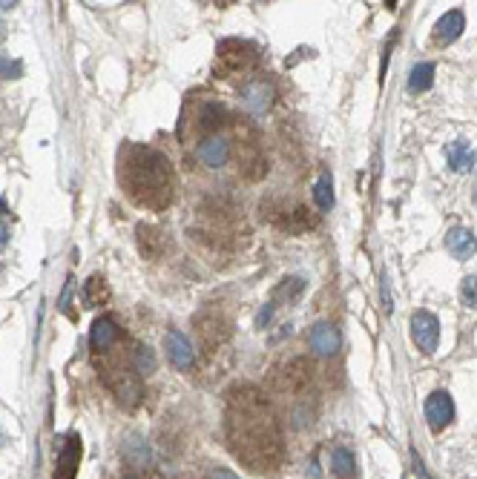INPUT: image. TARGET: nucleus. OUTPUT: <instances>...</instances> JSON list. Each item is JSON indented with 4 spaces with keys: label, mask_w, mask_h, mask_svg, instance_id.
I'll return each mask as SVG.
<instances>
[{
    "label": "nucleus",
    "mask_w": 477,
    "mask_h": 479,
    "mask_svg": "<svg viewBox=\"0 0 477 479\" xmlns=\"http://www.w3.org/2000/svg\"><path fill=\"white\" fill-rule=\"evenodd\" d=\"M227 442L250 471H273L285 460L279 422L256 388H233L227 396Z\"/></svg>",
    "instance_id": "1"
},
{
    "label": "nucleus",
    "mask_w": 477,
    "mask_h": 479,
    "mask_svg": "<svg viewBox=\"0 0 477 479\" xmlns=\"http://www.w3.org/2000/svg\"><path fill=\"white\" fill-rule=\"evenodd\" d=\"M118 181L132 204L167 210L173 204V170L158 150L147 143H124L118 152Z\"/></svg>",
    "instance_id": "2"
},
{
    "label": "nucleus",
    "mask_w": 477,
    "mask_h": 479,
    "mask_svg": "<svg viewBox=\"0 0 477 479\" xmlns=\"http://www.w3.org/2000/svg\"><path fill=\"white\" fill-rule=\"evenodd\" d=\"M104 382L109 385V391L115 393V399L124 405V408H135L144 396L141 391L138 373L132 370V365H104Z\"/></svg>",
    "instance_id": "3"
},
{
    "label": "nucleus",
    "mask_w": 477,
    "mask_h": 479,
    "mask_svg": "<svg viewBox=\"0 0 477 479\" xmlns=\"http://www.w3.org/2000/svg\"><path fill=\"white\" fill-rule=\"evenodd\" d=\"M256 63V49L253 43L245 40H225L219 46V55H216V72L222 78H230L236 72H245Z\"/></svg>",
    "instance_id": "4"
},
{
    "label": "nucleus",
    "mask_w": 477,
    "mask_h": 479,
    "mask_svg": "<svg viewBox=\"0 0 477 479\" xmlns=\"http://www.w3.org/2000/svg\"><path fill=\"white\" fill-rule=\"evenodd\" d=\"M196 155L204 166L210 170H222V166L230 161L233 155V147H230V138H225L222 132H213V135H204L199 143H196Z\"/></svg>",
    "instance_id": "5"
},
{
    "label": "nucleus",
    "mask_w": 477,
    "mask_h": 479,
    "mask_svg": "<svg viewBox=\"0 0 477 479\" xmlns=\"http://www.w3.org/2000/svg\"><path fill=\"white\" fill-rule=\"evenodd\" d=\"M411 339L423 353H434L440 342V322L428 310H417L411 316Z\"/></svg>",
    "instance_id": "6"
},
{
    "label": "nucleus",
    "mask_w": 477,
    "mask_h": 479,
    "mask_svg": "<svg viewBox=\"0 0 477 479\" xmlns=\"http://www.w3.org/2000/svg\"><path fill=\"white\" fill-rule=\"evenodd\" d=\"M276 98V92H273V84L271 81H250L245 84L242 89H238V101H242V107L250 112V115H265L271 109Z\"/></svg>",
    "instance_id": "7"
},
{
    "label": "nucleus",
    "mask_w": 477,
    "mask_h": 479,
    "mask_svg": "<svg viewBox=\"0 0 477 479\" xmlns=\"http://www.w3.org/2000/svg\"><path fill=\"white\" fill-rule=\"evenodd\" d=\"M196 330H199V339L204 347L210 350H216L227 336H230V322L222 316V313H199L196 319Z\"/></svg>",
    "instance_id": "8"
},
{
    "label": "nucleus",
    "mask_w": 477,
    "mask_h": 479,
    "mask_svg": "<svg viewBox=\"0 0 477 479\" xmlns=\"http://www.w3.org/2000/svg\"><path fill=\"white\" fill-rule=\"evenodd\" d=\"M425 419L434 434H440L446 425H451V419H455V399L448 396V391H434L425 399Z\"/></svg>",
    "instance_id": "9"
},
{
    "label": "nucleus",
    "mask_w": 477,
    "mask_h": 479,
    "mask_svg": "<svg viewBox=\"0 0 477 479\" xmlns=\"http://www.w3.org/2000/svg\"><path fill=\"white\" fill-rule=\"evenodd\" d=\"M121 342V330H118L115 319L109 316H101V319H95L92 330H89V345H92V353L95 356H107L112 353V347Z\"/></svg>",
    "instance_id": "10"
},
{
    "label": "nucleus",
    "mask_w": 477,
    "mask_h": 479,
    "mask_svg": "<svg viewBox=\"0 0 477 479\" xmlns=\"http://www.w3.org/2000/svg\"><path fill=\"white\" fill-rule=\"evenodd\" d=\"M164 350H167V359L179 368V370H193L196 368V350H193V345H190L179 330H170L164 336Z\"/></svg>",
    "instance_id": "11"
},
{
    "label": "nucleus",
    "mask_w": 477,
    "mask_h": 479,
    "mask_svg": "<svg viewBox=\"0 0 477 479\" xmlns=\"http://www.w3.org/2000/svg\"><path fill=\"white\" fill-rule=\"evenodd\" d=\"M308 342H311V350L317 356H333L340 350V330L333 327L331 322H319L311 327V336H308Z\"/></svg>",
    "instance_id": "12"
},
{
    "label": "nucleus",
    "mask_w": 477,
    "mask_h": 479,
    "mask_svg": "<svg viewBox=\"0 0 477 479\" xmlns=\"http://www.w3.org/2000/svg\"><path fill=\"white\" fill-rule=\"evenodd\" d=\"M78 462H81V437L78 434H69L58 465H55V476L52 479H75L78 476Z\"/></svg>",
    "instance_id": "13"
},
{
    "label": "nucleus",
    "mask_w": 477,
    "mask_h": 479,
    "mask_svg": "<svg viewBox=\"0 0 477 479\" xmlns=\"http://www.w3.org/2000/svg\"><path fill=\"white\" fill-rule=\"evenodd\" d=\"M446 250L455 256L457 261H466L477 250V238H474V233L469 227H451L446 233Z\"/></svg>",
    "instance_id": "14"
},
{
    "label": "nucleus",
    "mask_w": 477,
    "mask_h": 479,
    "mask_svg": "<svg viewBox=\"0 0 477 479\" xmlns=\"http://www.w3.org/2000/svg\"><path fill=\"white\" fill-rule=\"evenodd\" d=\"M463 29H466L463 12H460V9H451V12H446V15L437 20V26H434V40H437L440 46L455 43V40L463 35Z\"/></svg>",
    "instance_id": "15"
},
{
    "label": "nucleus",
    "mask_w": 477,
    "mask_h": 479,
    "mask_svg": "<svg viewBox=\"0 0 477 479\" xmlns=\"http://www.w3.org/2000/svg\"><path fill=\"white\" fill-rule=\"evenodd\" d=\"M446 161L451 166V173H469L477 155L469 141H451V143H446Z\"/></svg>",
    "instance_id": "16"
},
{
    "label": "nucleus",
    "mask_w": 477,
    "mask_h": 479,
    "mask_svg": "<svg viewBox=\"0 0 477 479\" xmlns=\"http://www.w3.org/2000/svg\"><path fill=\"white\" fill-rule=\"evenodd\" d=\"M138 250L144 258H158L167 247V238L158 227H150V224H138Z\"/></svg>",
    "instance_id": "17"
},
{
    "label": "nucleus",
    "mask_w": 477,
    "mask_h": 479,
    "mask_svg": "<svg viewBox=\"0 0 477 479\" xmlns=\"http://www.w3.org/2000/svg\"><path fill=\"white\" fill-rule=\"evenodd\" d=\"M121 453H124V462L127 465H132V468H147L150 465V445L141 439L138 434H132V437H127L124 439V445H121Z\"/></svg>",
    "instance_id": "18"
},
{
    "label": "nucleus",
    "mask_w": 477,
    "mask_h": 479,
    "mask_svg": "<svg viewBox=\"0 0 477 479\" xmlns=\"http://www.w3.org/2000/svg\"><path fill=\"white\" fill-rule=\"evenodd\" d=\"M331 473L333 479H356V462L348 448L337 445L331 450Z\"/></svg>",
    "instance_id": "19"
},
{
    "label": "nucleus",
    "mask_w": 477,
    "mask_h": 479,
    "mask_svg": "<svg viewBox=\"0 0 477 479\" xmlns=\"http://www.w3.org/2000/svg\"><path fill=\"white\" fill-rule=\"evenodd\" d=\"M81 299H84V307H98L109 299V290H107V281L101 276H92L86 284H84V290H81Z\"/></svg>",
    "instance_id": "20"
},
{
    "label": "nucleus",
    "mask_w": 477,
    "mask_h": 479,
    "mask_svg": "<svg viewBox=\"0 0 477 479\" xmlns=\"http://www.w3.org/2000/svg\"><path fill=\"white\" fill-rule=\"evenodd\" d=\"M314 201H317V207L322 212H331V207H333V178H331L328 170H322L319 178L314 181Z\"/></svg>",
    "instance_id": "21"
},
{
    "label": "nucleus",
    "mask_w": 477,
    "mask_h": 479,
    "mask_svg": "<svg viewBox=\"0 0 477 479\" xmlns=\"http://www.w3.org/2000/svg\"><path fill=\"white\" fill-rule=\"evenodd\" d=\"M130 365H132V370L138 376H150L156 370V353L150 347H144V345H135L132 353H130Z\"/></svg>",
    "instance_id": "22"
},
{
    "label": "nucleus",
    "mask_w": 477,
    "mask_h": 479,
    "mask_svg": "<svg viewBox=\"0 0 477 479\" xmlns=\"http://www.w3.org/2000/svg\"><path fill=\"white\" fill-rule=\"evenodd\" d=\"M434 81V63H417L409 75V92H425Z\"/></svg>",
    "instance_id": "23"
},
{
    "label": "nucleus",
    "mask_w": 477,
    "mask_h": 479,
    "mask_svg": "<svg viewBox=\"0 0 477 479\" xmlns=\"http://www.w3.org/2000/svg\"><path fill=\"white\" fill-rule=\"evenodd\" d=\"M460 296H463V304L477 310V276H466L463 284H460Z\"/></svg>",
    "instance_id": "24"
},
{
    "label": "nucleus",
    "mask_w": 477,
    "mask_h": 479,
    "mask_svg": "<svg viewBox=\"0 0 477 479\" xmlns=\"http://www.w3.org/2000/svg\"><path fill=\"white\" fill-rule=\"evenodd\" d=\"M302 287H305V284H302V278H296V276H294V278H285V281L276 287V296H285V301H294V299L302 293Z\"/></svg>",
    "instance_id": "25"
},
{
    "label": "nucleus",
    "mask_w": 477,
    "mask_h": 479,
    "mask_svg": "<svg viewBox=\"0 0 477 479\" xmlns=\"http://www.w3.org/2000/svg\"><path fill=\"white\" fill-rule=\"evenodd\" d=\"M0 75H3V78H20V75H23L20 61H6V58H0Z\"/></svg>",
    "instance_id": "26"
},
{
    "label": "nucleus",
    "mask_w": 477,
    "mask_h": 479,
    "mask_svg": "<svg viewBox=\"0 0 477 479\" xmlns=\"http://www.w3.org/2000/svg\"><path fill=\"white\" fill-rule=\"evenodd\" d=\"M379 287H383V310L391 313V296H388V281H386V273L379 276Z\"/></svg>",
    "instance_id": "27"
},
{
    "label": "nucleus",
    "mask_w": 477,
    "mask_h": 479,
    "mask_svg": "<svg viewBox=\"0 0 477 479\" xmlns=\"http://www.w3.org/2000/svg\"><path fill=\"white\" fill-rule=\"evenodd\" d=\"M411 462H414V471H417V476H420V479H432V476H428V471H425V465H423V460H420V453H417V450H411Z\"/></svg>",
    "instance_id": "28"
},
{
    "label": "nucleus",
    "mask_w": 477,
    "mask_h": 479,
    "mask_svg": "<svg viewBox=\"0 0 477 479\" xmlns=\"http://www.w3.org/2000/svg\"><path fill=\"white\" fill-rule=\"evenodd\" d=\"M207 479H238V476L233 471H227V468H216V471L207 473Z\"/></svg>",
    "instance_id": "29"
},
{
    "label": "nucleus",
    "mask_w": 477,
    "mask_h": 479,
    "mask_svg": "<svg viewBox=\"0 0 477 479\" xmlns=\"http://www.w3.org/2000/svg\"><path fill=\"white\" fill-rule=\"evenodd\" d=\"M9 242V227L3 224V221H0V247H3Z\"/></svg>",
    "instance_id": "30"
},
{
    "label": "nucleus",
    "mask_w": 477,
    "mask_h": 479,
    "mask_svg": "<svg viewBox=\"0 0 477 479\" xmlns=\"http://www.w3.org/2000/svg\"><path fill=\"white\" fill-rule=\"evenodd\" d=\"M12 6H17L15 0H9V3H3V0H0V9H12Z\"/></svg>",
    "instance_id": "31"
},
{
    "label": "nucleus",
    "mask_w": 477,
    "mask_h": 479,
    "mask_svg": "<svg viewBox=\"0 0 477 479\" xmlns=\"http://www.w3.org/2000/svg\"><path fill=\"white\" fill-rule=\"evenodd\" d=\"M6 210H9V207H6V201H3V198H0V212H6Z\"/></svg>",
    "instance_id": "32"
},
{
    "label": "nucleus",
    "mask_w": 477,
    "mask_h": 479,
    "mask_svg": "<svg viewBox=\"0 0 477 479\" xmlns=\"http://www.w3.org/2000/svg\"><path fill=\"white\" fill-rule=\"evenodd\" d=\"M0 445H3V430H0Z\"/></svg>",
    "instance_id": "33"
},
{
    "label": "nucleus",
    "mask_w": 477,
    "mask_h": 479,
    "mask_svg": "<svg viewBox=\"0 0 477 479\" xmlns=\"http://www.w3.org/2000/svg\"><path fill=\"white\" fill-rule=\"evenodd\" d=\"M127 479H135V476H127Z\"/></svg>",
    "instance_id": "34"
}]
</instances>
